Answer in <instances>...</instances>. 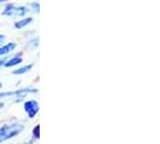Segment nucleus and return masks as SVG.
Listing matches in <instances>:
<instances>
[{"instance_id": "f257e3e1", "label": "nucleus", "mask_w": 160, "mask_h": 144, "mask_svg": "<svg viewBox=\"0 0 160 144\" xmlns=\"http://www.w3.org/2000/svg\"><path fill=\"white\" fill-rule=\"evenodd\" d=\"M24 130V126L19 122L16 124H10V125H4L0 128V139L1 142L8 141L12 137H16L17 135H19Z\"/></svg>"}, {"instance_id": "f03ea898", "label": "nucleus", "mask_w": 160, "mask_h": 144, "mask_svg": "<svg viewBox=\"0 0 160 144\" xmlns=\"http://www.w3.org/2000/svg\"><path fill=\"white\" fill-rule=\"evenodd\" d=\"M28 12V8L25 6H16L13 4H8L5 6L2 15L4 16H25Z\"/></svg>"}, {"instance_id": "7ed1b4c3", "label": "nucleus", "mask_w": 160, "mask_h": 144, "mask_svg": "<svg viewBox=\"0 0 160 144\" xmlns=\"http://www.w3.org/2000/svg\"><path fill=\"white\" fill-rule=\"evenodd\" d=\"M24 111L29 115V118H34L36 115V113L39 112V103L35 100H30L27 101L24 103Z\"/></svg>"}, {"instance_id": "20e7f679", "label": "nucleus", "mask_w": 160, "mask_h": 144, "mask_svg": "<svg viewBox=\"0 0 160 144\" xmlns=\"http://www.w3.org/2000/svg\"><path fill=\"white\" fill-rule=\"evenodd\" d=\"M28 93H38V89L27 88V89H22V90H17V91H12V93H1L0 94V98L1 97H8V96H19V97H23Z\"/></svg>"}, {"instance_id": "39448f33", "label": "nucleus", "mask_w": 160, "mask_h": 144, "mask_svg": "<svg viewBox=\"0 0 160 144\" xmlns=\"http://www.w3.org/2000/svg\"><path fill=\"white\" fill-rule=\"evenodd\" d=\"M23 60H22V54H18L17 56L15 58H12V59H10L8 61H5L4 63V66L5 67H12V66H16V65L21 64Z\"/></svg>"}, {"instance_id": "423d86ee", "label": "nucleus", "mask_w": 160, "mask_h": 144, "mask_svg": "<svg viewBox=\"0 0 160 144\" xmlns=\"http://www.w3.org/2000/svg\"><path fill=\"white\" fill-rule=\"evenodd\" d=\"M16 43L11 42V43H8L5 46H0V55H5V54H8L11 50H13L16 48Z\"/></svg>"}, {"instance_id": "0eeeda50", "label": "nucleus", "mask_w": 160, "mask_h": 144, "mask_svg": "<svg viewBox=\"0 0 160 144\" xmlns=\"http://www.w3.org/2000/svg\"><path fill=\"white\" fill-rule=\"evenodd\" d=\"M32 17H28V18H25V19H22V21H19V22H16L15 23V28L17 29H22L24 26H27L29 23H32Z\"/></svg>"}, {"instance_id": "6e6552de", "label": "nucleus", "mask_w": 160, "mask_h": 144, "mask_svg": "<svg viewBox=\"0 0 160 144\" xmlns=\"http://www.w3.org/2000/svg\"><path fill=\"white\" fill-rule=\"evenodd\" d=\"M32 67V64L27 65V66H23V67L18 69V70H16V71H13L12 73H13V74H23V73H27L28 71H30Z\"/></svg>"}, {"instance_id": "1a4fd4ad", "label": "nucleus", "mask_w": 160, "mask_h": 144, "mask_svg": "<svg viewBox=\"0 0 160 144\" xmlns=\"http://www.w3.org/2000/svg\"><path fill=\"white\" fill-rule=\"evenodd\" d=\"M32 135H34V137H35L36 139L40 138V125H36V126H35L34 131H32Z\"/></svg>"}, {"instance_id": "9d476101", "label": "nucleus", "mask_w": 160, "mask_h": 144, "mask_svg": "<svg viewBox=\"0 0 160 144\" xmlns=\"http://www.w3.org/2000/svg\"><path fill=\"white\" fill-rule=\"evenodd\" d=\"M2 40H5V36H4V35H0V41H2Z\"/></svg>"}, {"instance_id": "9b49d317", "label": "nucleus", "mask_w": 160, "mask_h": 144, "mask_svg": "<svg viewBox=\"0 0 160 144\" xmlns=\"http://www.w3.org/2000/svg\"><path fill=\"white\" fill-rule=\"evenodd\" d=\"M2 107H4V103L1 102V103H0V108H2Z\"/></svg>"}, {"instance_id": "f8f14e48", "label": "nucleus", "mask_w": 160, "mask_h": 144, "mask_svg": "<svg viewBox=\"0 0 160 144\" xmlns=\"http://www.w3.org/2000/svg\"><path fill=\"white\" fill-rule=\"evenodd\" d=\"M2 1H6V0H0V2H2Z\"/></svg>"}, {"instance_id": "ddd939ff", "label": "nucleus", "mask_w": 160, "mask_h": 144, "mask_svg": "<svg viewBox=\"0 0 160 144\" xmlns=\"http://www.w3.org/2000/svg\"><path fill=\"white\" fill-rule=\"evenodd\" d=\"M1 87H2V84H1V83H0V88H1Z\"/></svg>"}, {"instance_id": "4468645a", "label": "nucleus", "mask_w": 160, "mask_h": 144, "mask_svg": "<svg viewBox=\"0 0 160 144\" xmlns=\"http://www.w3.org/2000/svg\"><path fill=\"white\" fill-rule=\"evenodd\" d=\"M0 143H1V139H0Z\"/></svg>"}]
</instances>
